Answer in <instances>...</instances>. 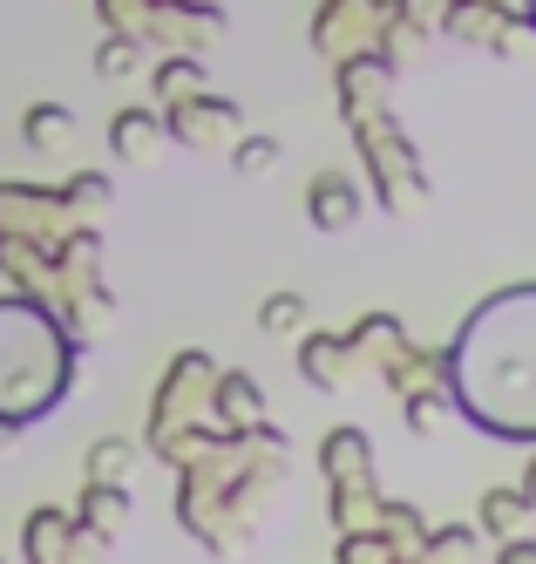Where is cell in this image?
I'll use <instances>...</instances> for the list:
<instances>
[{
  "instance_id": "30bf717a",
  "label": "cell",
  "mask_w": 536,
  "mask_h": 564,
  "mask_svg": "<svg viewBox=\"0 0 536 564\" xmlns=\"http://www.w3.org/2000/svg\"><path fill=\"white\" fill-rule=\"evenodd\" d=\"M259 319H265L272 334H293L299 319H306V300H299V293H278V300H265V313H259Z\"/></svg>"
},
{
  "instance_id": "4fadbf2b",
  "label": "cell",
  "mask_w": 536,
  "mask_h": 564,
  "mask_svg": "<svg viewBox=\"0 0 536 564\" xmlns=\"http://www.w3.org/2000/svg\"><path fill=\"white\" fill-rule=\"evenodd\" d=\"M272 164H278V143H272V137H252V143L238 150V171H244V177H259V171H272Z\"/></svg>"
},
{
  "instance_id": "8992f818",
  "label": "cell",
  "mask_w": 536,
  "mask_h": 564,
  "mask_svg": "<svg viewBox=\"0 0 536 564\" xmlns=\"http://www.w3.org/2000/svg\"><path fill=\"white\" fill-rule=\"evenodd\" d=\"M130 517V497H122V482H89V497H81V523H89L96 538H116V523Z\"/></svg>"
},
{
  "instance_id": "5b68a950",
  "label": "cell",
  "mask_w": 536,
  "mask_h": 564,
  "mask_svg": "<svg viewBox=\"0 0 536 564\" xmlns=\"http://www.w3.org/2000/svg\"><path fill=\"white\" fill-rule=\"evenodd\" d=\"M21 137H28V150H62V143L75 137V109H62V102H34L28 123H21Z\"/></svg>"
},
{
  "instance_id": "7c38bea8",
  "label": "cell",
  "mask_w": 536,
  "mask_h": 564,
  "mask_svg": "<svg viewBox=\"0 0 536 564\" xmlns=\"http://www.w3.org/2000/svg\"><path fill=\"white\" fill-rule=\"evenodd\" d=\"M156 89H163V102H184V96H197V62H171L156 75Z\"/></svg>"
},
{
  "instance_id": "6da1fadb",
  "label": "cell",
  "mask_w": 536,
  "mask_h": 564,
  "mask_svg": "<svg viewBox=\"0 0 536 564\" xmlns=\"http://www.w3.org/2000/svg\"><path fill=\"white\" fill-rule=\"evenodd\" d=\"M68 340L41 300H0V422H41L55 401L75 388V368H68Z\"/></svg>"
},
{
  "instance_id": "277c9868",
  "label": "cell",
  "mask_w": 536,
  "mask_h": 564,
  "mask_svg": "<svg viewBox=\"0 0 536 564\" xmlns=\"http://www.w3.org/2000/svg\"><path fill=\"white\" fill-rule=\"evenodd\" d=\"M68 544H75V523L62 510L28 517V564H68Z\"/></svg>"
},
{
  "instance_id": "ba28073f",
  "label": "cell",
  "mask_w": 536,
  "mask_h": 564,
  "mask_svg": "<svg viewBox=\"0 0 536 564\" xmlns=\"http://www.w3.org/2000/svg\"><path fill=\"white\" fill-rule=\"evenodd\" d=\"M313 218H319V225H347V218H353V191H347L340 177H319V184H313Z\"/></svg>"
},
{
  "instance_id": "7a4b0ae2",
  "label": "cell",
  "mask_w": 536,
  "mask_h": 564,
  "mask_svg": "<svg viewBox=\"0 0 536 564\" xmlns=\"http://www.w3.org/2000/svg\"><path fill=\"white\" fill-rule=\"evenodd\" d=\"M68 218V191H41V184H0V231L41 238Z\"/></svg>"
},
{
  "instance_id": "3957f363",
  "label": "cell",
  "mask_w": 536,
  "mask_h": 564,
  "mask_svg": "<svg viewBox=\"0 0 536 564\" xmlns=\"http://www.w3.org/2000/svg\"><path fill=\"white\" fill-rule=\"evenodd\" d=\"M156 143H163V123H156V116H143V109H122L116 123H109V150L122 156V164H150Z\"/></svg>"
},
{
  "instance_id": "52a82bcc",
  "label": "cell",
  "mask_w": 536,
  "mask_h": 564,
  "mask_svg": "<svg viewBox=\"0 0 536 564\" xmlns=\"http://www.w3.org/2000/svg\"><path fill=\"white\" fill-rule=\"evenodd\" d=\"M130 463H136V449H130V442H96V449H89V482H130Z\"/></svg>"
},
{
  "instance_id": "9c48e42d",
  "label": "cell",
  "mask_w": 536,
  "mask_h": 564,
  "mask_svg": "<svg viewBox=\"0 0 536 564\" xmlns=\"http://www.w3.org/2000/svg\"><path fill=\"white\" fill-rule=\"evenodd\" d=\"M102 205H109V177L81 171V177L68 184V212H102Z\"/></svg>"
},
{
  "instance_id": "8fae6325",
  "label": "cell",
  "mask_w": 536,
  "mask_h": 564,
  "mask_svg": "<svg viewBox=\"0 0 536 564\" xmlns=\"http://www.w3.org/2000/svg\"><path fill=\"white\" fill-rule=\"evenodd\" d=\"M96 68L102 75H130L136 68V42H130V34H109V42L96 48Z\"/></svg>"
}]
</instances>
